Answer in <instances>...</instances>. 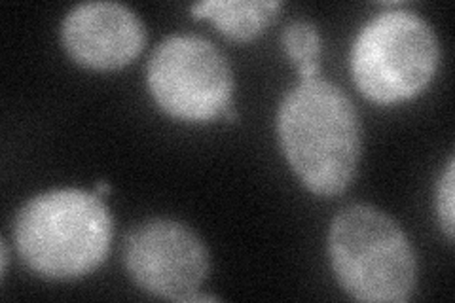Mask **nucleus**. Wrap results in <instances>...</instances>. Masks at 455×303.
Instances as JSON below:
<instances>
[{
  "label": "nucleus",
  "mask_w": 455,
  "mask_h": 303,
  "mask_svg": "<svg viewBox=\"0 0 455 303\" xmlns=\"http://www.w3.org/2000/svg\"><path fill=\"white\" fill-rule=\"evenodd\" d=\"M440 46L419 13L389 10L370 20L355 38L351 72L359 90L376 103L416 97L435 76Z\"/></svg>",
  "instance_id": "4"
},
{
  "label": "nucleus",
  "mask_w": 455,
  "mask_h": 303,
  "mask_svg": "<svg viewBox=\"0 0 455 303\" xmlns=\"http://www.w3.org/2000/svg\"><path fill=\"white\" fill-rule=\"evenodd\" d=\"M284 155L313 194L338 195L353 182L361 160V124L351 99L336 84L302 80L277 114Z\"/></svg>",
  "instance_id": "1"
},
{
  "label": "nucleus",
  "mask_w": 455,
  "mask_h": 303,
  "mask_svg": "<svg viewBox=\"0 0 455 303\" xmlns=\"http://www.w3.org/2000/svg\"><path fill=\"white\" fill-rule=\"evenodd\" d=\"M63 46L84 67L108 70L130 65L145 48L147 28L137 13L110 0L82 3L61 25Z\"/></svg>",
  "instance_id": "7"
},
{
  "label": "nucleus",
  "mask_w": 455,
  "mask_h": 303,
  "mask_svg": "<svg viewBox=\"0 0 455 303\" xmlns=\"http://www.w3.org/2000/svg\"><path fill=\"white\" fill-rule=\"evenodd\" d=\"M279 8V0H207L194 4L192 13L209 18L226 36L249 40L264 31Z\"/></svg>",
  "instance_id": "8"
},
{
  "label": "nucleus",
  "mask_w": 455,
  "mask_h": 303,
  "mask_svg": "<svg viewBox=\"0 0 455 303\" xmlns=\"http://www.w3.org/2000/svg\"><path fill=\"white\" fill-rule=\"evenodd\" d=\"M329 258L341 288L359 301L403 303L418 283L410 239L387 212L372 205H349L334 216Z\"/></svg>",
  "instance_id": "3"
},
{
  "label": "nucleus",
  "mask_w": 455,
  "mask_h": 303,
  "mask_svg": "<svg viewBox=\"0 0 455 303\" xmlns=\"http://www.w3.org/2000/svg\"><path fill=\"white\" fill-rule=\"evenodd\" d=\"M108 192H110V186L107 182H103V180H99L97 187H95V194L97 195H103V194H108Z\"/></svg>",
  "instance_id": "12"
},
{
  "label": "nucleus",
  "mask_w": 455,
  "mask_h": 303,
  "mask_svg": "<svg viewBox=\"0 0 455 303\" xmlns=\"http://www.w3.org/2000/svg\"><path fill=\"white\" fill-rule=\"evenodd\" d=\"M148 88L167 114L205 122L232 107L234 76L224 53L204 36L171 35L148 57Z\"/></svg>",
  "instance_id": "5"
},
{
  "label": "nucleus",
  "mask_w": 455,
  "mask_h": 303,
  "mask_svg": "<svg viewBox=\"0 0 455 303\" xmlns=\"http://www.w3.org/2000/svg\"><path fill=\"white\" fill-rule=\"evenodd\" d=\"M455 162L450 157L444 175L440 177L436 186V212L440 226L446 232L448 239H453V224H455Z\"/></svg>",
  "instance_id": "10"
},
{
  "label": "nucleus",
  "mask_w": 455,
  "mask_h": 303,
  "mask_svg": "<svg viewBox=\"0 0 455 303\" xmlns=\"http://www.w3.org/2000/svg\"><path fill=\"white\" fill-rule=\"evenodd\" d=\"M8 244L6 241H3V256H0V259H3V279L6 277V271H8Z\"/></svg>",
  "instance_id": "11"
},
{
  "label": "nucleus",
  "mask_w": 455,
  "mask_h": 303,
  "mask_svg": "<svg viewBox=\"0 0 455 303\" xmlns=\"http://www.w3.org/2000/svg\"><path fill=\"white\" fill-rule=\"evenodd\" d=\"M124 264L142 291L164 299L192 301L209 273V252L188 226L154 219L132 227Z\"/></svg>",
  "instance_id": "6"
},
{
  "label": "nucleus",
  "mask_w": 455,
  "mask_h": 303,
  "mask_svg": "<svg viewBox=\"0 0 455 303\" xmlns=\"http://www.w3.org/2000/svg\"><path fill=\"white\" fill-rule=\"evenodd\" d=\"M283 48L291 60L298 65L302 80L317 78L321 35L319 28L309 21H292L283 31Z\"/></svg>",
  "instance_id": "9"
},
{
  "label": "nucleus",
  "mask_w": 455,
  "mask_h": 303,
  "mask_svg": "<svg viewBox=\"0 0 455 303\" xmlns=\"http://www.w3.org/2000/svg\"><path fill=\"white\" fill-rule=\"evenodd\" d=\"M112 216L97 194L76 187L28 199L13 222V243L27 267L48 279H76L105 262Z\"/></svg>",
  "instance_id": "2"
}]
</instances>
